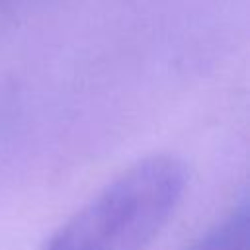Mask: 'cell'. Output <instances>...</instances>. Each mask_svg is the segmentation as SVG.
<instances>
[{
  "label": "cell",
  "mask_w": 250,
  "mask_h": 250,
  "mask_svg": "<svg viewBox=\"0 0 250 250\" xmlns=\"http://www.w3.org/2000/svg\"><path fill=\"white\" fill-rule=\"evenodd\" d=\"M186 186L180 158H143L80 207L43 250H145L174 215Z\"/></svg>",
  "instance_id": "1"
},
{
  "label": "cell",
  "mask_w": 250,
  "mask_h": 250,
  "mask_svg": "<svg viewBox=\"0 0 250 250\" xmlns=\"http://www.w3.org/2000/svg\"><path fill=\"white\" fill-rule=\"evenodd\" d=\"M189 250H250V217L248 205L234 207L223 221L211 227Z\"/></svg>",
  "instance_id": "2"
}]
</instances>
